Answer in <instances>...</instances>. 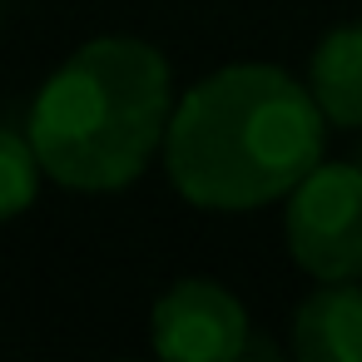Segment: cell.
Masks as SVG:
<instances>
[{
    "label": "cell",
    "instance_id": "cell-6",
    "mask_svg": "<svg viewBox=\"0 0 362 362\" xmlns=\"http://www.w3.org/2000/svg\"><path fill=\"white\" fill-rule=\"evenodd\" d=\"M308 90L327 124L362 129V25H337L308 60Z\"/></svg>",
    "mask_w": 362,
    "mask_h": 362
},
{
    "label": "cell",
    "instance_id": "cell-7",
    "mask_svg": "<svg viewBox=\"0 0 362 362\" xmlns=\"http://www.w3.org/2000/svg\"><path fill=\"white\" fill-rule=\"evenodd\" d=\"M40 179H45V164H40L30 134L0 129V223L21 218L40 199Z\"/></svg>",
    "mask_w": 362,
    "mask_h": 362
},
{
    "label": "cell",
    "instance_id": "cell-5",
    "mask_svg": "<svg viewBox=\"0 0 362 362\" xmlns=\"http://www.w3.org/2000/svg\"><path fill=\"white\" fill-rule=\"evenodd\" d=\"M293 352L303 362H362V288L322 283L293 313Z\"/></svg>",
    "mask_w": 362,
    "mask_h": 362
},
{
    "label": "cell",
    "instance_id": "cell-4",
    "mask_svg": "<svg viewBox=\"0 0 362 362\" xmlns=\"http://www.w3.org/2000/svg\"><path fill=\"white\" fill-rule=\"evenodd\" d=\"M159 357L174 362H223L248 352V313L214 278H179L149 317Z\"/></svg>",
    "mask_w": 362,
    "mask_h": 362
},
{
    "label": "cell",
    "instance_id": "cell-3",
    "mask_svg": "<svg viewBox=\"0 0 362 362\" xmlns=\"http://www.w3.org/2000/svg\"><path fill=\"white\" fill-rule=\"evenodd\" d=\"M293 263L317 283L362 278V164H317L283 214Z\"/></svg>",
    "mask_w": 362,
    "mask_h": 362
},
{
    "label": "cell",
    "instance_id": "cell-1",
    "mask_svg": "<svg viewBox=\"0 0 362 362\" xmlns=\"http://www.w3.org/2000/svg\"><path fill=\"white\" fill-rule=\"evenodd\" d=\"M322 124L313 90L288 70L223 65L174 105L164 169L194 209L253 214L317 169Z\"/></svg>",
    "mask_w": 362,
    "mask_h": 362
},
{
    "label": "cell",
    "instance_id": "cell-2",
    "mask_svg": "<svg viewBox=\"0 0 362 362\" xmlns=\"http://www.w3.org/2000/svg\"><path fill=\"white\" fill-rule=\"evenodd\" d=\"M174 119L169 60L134 35H100L80 45L30 105V144L45 179L110 194L134 184L164 149Z\"/></svg>",
    "mask_w": 362,
    "mask_h": 362
}]
</instances>
